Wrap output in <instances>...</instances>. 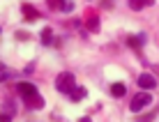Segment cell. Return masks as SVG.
<instances>
[{
	"instance_id": "6da1fadb",
	"label": "cell",
	"mask_w": 159,
	"mask_h": 122,
	"mask_svg": "<svg viewBox=\"0 0 159 122\" xmlns=\"http://www.w3.org/2000/svg\"><path fill=\"white\" fill-rule=\"evenodd\" d=\"M16 92L21 95V99L25 102L28 108H32V111L44 108V97L39 95V90H37L32 83H19V85H16Z\"/></svg>"
},
{
	"instance_id": "7a4b0ae2",
	"label": "cell",
	"mask_w": 159,
	"mask_h": 122,
	"mask_svg": "<svg viewBox=\"0 0 159 122\" xmlns=\"http://www.w3.org/2000/svg\"><path fill=\"white\" fill-rule=\"evenodd\" d=\"M74 85H76V79H74L72 71H60L56 76V88H58V92H62V95H69V92L74 90Z\"/></svg>"
},
{
	"instance_id": "3957f363",
	"label": "cell",
	"mask_w": 159,
	"mask_h": 122,
	"mask_svg": "<svg viewBox=\"0 0 159 122\" xmlns=\"http://www.w3.org/2000/svg\"><path fill=\"white\" fill-rule=\"evenodd\" d=\"M152 104V95L148 90H141L139 95H136L134 99H131V104H129V111L131 113H141L143 108H148Z\"/></svg>"
},
{
	"instance_id": "277c9868",
	"label": "cell",
	"mask_w": 159,
	"mask_h": 122,
	"mask_svg": "<svg viewBox=\"0 0 159 122\" xmlns=\"http://www.w3.org/2000/svg\"><path fill=\"white\" fill-rule=\"evenodd\" d=\"M83 25H85V30H90V32H99V14H97V9L88 7L83 12Z\"/></svg>"
},
{
	"instance_id": "5b68a950",
	"label": "cell",
	"mask_w": 159,
	"mask_h": 122,
	"mask_svg": "<svg viewBox=\"0 0 159 122\" xmlns=\"http://www.w3.org/2000/svg\"><path fill=\"white\" fill-rule=\"evenodd\" d=\"M51 12H72V0H46Z\"/></svg>"
},
{
	"instance_id": "8992f818",
	"label": "cell",
	"mask_w": 159,
	"mask_h": 122,
	"mask_svg": "<svg viewBox=\"0 0 159 122\" xmlns=\"http://www.w3.org/2000/svg\"><path fill=\"white\" fill-rule=\"evenodd\" d=\"M139 88L141 90H152V88H157V79L152 74H148V71H143L139 76Z\"/></svg>"
},
{
	"instance_id": "52a82bcc",
	"label": "cell",
	"mask_w": 159,
	"mask_h": 122,
	"mask_svg": "<svg viewBox=\"0 0 159 122\" xmlns=\"http://www.w3.org/2000/svg\"><path fill=\"white\" fill-rule=\"evenodd\" d=\"M21 12H23V19H25V21H37V19H42V14L37 12V7H32L30 2H23V5H21Z\"/></svg>"
},
{
	"instance_id": "ba28073f",
	"label": "cell",
	"mask_w": 159,
	"mask_h": 122,
	"mask_svg": "<svg viewBox=\"0 0 159 122\" xmlns=\"http://www.w3.org/2000/svg\"><path fill=\"white\" fill-rule=\"evenodd\" d=\"M127 2H129L131 9H136V12H139V9H143V7H152V5H155V0H127Z\"/></svg>"
},
{
	"instance_id": "9c48e42d",
	"label": "cell",
	"mask_w": 159,
	"mask_h": 122,
	"mask_svg": "<svg viewBox=\"0 0 159 122\" xmlns=\"http://www.w3.org/2000/svg\"><path fill=\"white\" fill-rule=\"evenodd\" d=\"M143 39H145V37H143V35H141V37H131V35H129V37H125V42H127V44H129V46H131V48H134V51H139V48H141V46H143Z\"/></svg>"
},
{
	"instance_id": "30bf717a",
	"label": "cell",
	"mask_w": 159,
	"mask_h": 122,
	"mask_svg": "<svg viewBox=\"0 0 159 122\" xmlns=\"http://www.w3.org/2000/svg\"><path fill=\"white\" fill-rule=\"evenodd\" d=\"M125 92H127V85H125V83H113L111 85V95L113 97H125Z\"/></svg>"
},
{
	"instance_id": "8fae6325",
	"label": "cell",
	"mask_w": 159,
	"mask_h": 122,
	"mask_svg": "<svg viewBox=\"0 0 159 122\" xmlns=\"http://www.w3.org/2000/svg\"><path fill=\"white\" fill-rule=\"evenodd\" d=\"M69 97H72L74 102H81V99L85 97V88H79V85H74V90L69 92Z\"/></svg>"
},
{
	"instance_id": "7c38bea8",
	"label": "cell",
	"mask_w": 159,
	"mask_h": 122,
	"mask_svg": "<svg viewBox=\"0 0 159 122\" xmlns=\"http://www.w3.org/2000/svg\"><path fill=\"white\" fill-rule=\"evenodd\" d=\"M51 42H53V30H51V28H44V30H42V44L48 46Z\"/></svg>"
},
{
	"instance_id": "4fadbf2b",
	"label": "cell",
	"mask_w": 159,
	"mask_h": 122,
	"mask_svg": "<svg viewBox=\"0 0 159 122\" xmlns=\"http://www.w3.org/2000/svg\"><path fill=\"white\" fill-rule=\"evenodd\" d=\"M9 76H12V74H9V69H7V67H5V65H2V62H0V83H2V81H7V79H9Z\"/></svg>"
}]
</instances>
